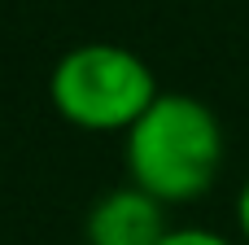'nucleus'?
Returning <instances> with one entry per match:
<instances>
[{
    "label": "nucleus",
    "mask_w": 249,
    "mask_h": 245,
    "mask_svg": "<svg viewBox=\"0 0 249 245\" xmlns=\"http://www.w3.org/2000/svg\"><path fill=\"white\" fill-rule=\"evenodd\" d=\"M236 228H241V241L249 245V175L241 184V193H236Z\"/></svg>",
    "instance_id": "nucleus-5"
},
{
    "label": "nucleus",
    "mask_w": 249,
    "mask_h": 245,
    "mask_svg": "<svg viewBox=\"0 0 249 245\" xmlns=\"http://www.w3.org/2000/svg\"><path fill=\"white\" fill-rule=\"evenodd\" d=\"M162 96L153 66L127 44L88 39L57 57L48 75V101L61 123L92 136H127L136 118Z\"/></svg>",
    "instance_id": "nucleus-2"
},
{
    "label": "nucleus",
    "mask_w": 249,
    "mask_h": 245,
    "mask_svg": "<svg viewBox=\"0 0 249 245\" xmlns=\"http://www.w3.org/2000/svg\"><path fill=\"white\" fill-rule=\"evenodd\" d=\"M158 245H241V241H232V237H223V232H214V228L184 224V228H171Z\"/></svg>",
    "instance_id": "nucleus-4"
},
{
    "label": "nucleus",
    "mask_w": 249,
    "mask_h": 245,
    "mask_svg": "<svg viewBox=\"0 0 249 245\" xmlns=\"http://www.w3.org/2000/svg\"><path fill=\"white\" fill-rule=\"evenodd\" d=\"M171 232L166 206L136 184L109 188L105 197L92 202L83 219V245H158Z\"/></svg>",
    "instance_id": "nucleus-3"
},
{
    "label": "nucleus",
    "mask_w": 249,
    "mask_h": 245,
    "mask_svg": "<svg viewBox=\"0 0 249 245\" xmlns=\"http://www.w3.org/2000/svg\"><path fill=\"white\" fill-rule=\"evenodd\" d=\"M223 123L193 92H162L123 136L127 184L162 206H188L206 197L223 171Z\"/></svg>",
    "instance_id": "nucleus-1"
}]
</instances>
